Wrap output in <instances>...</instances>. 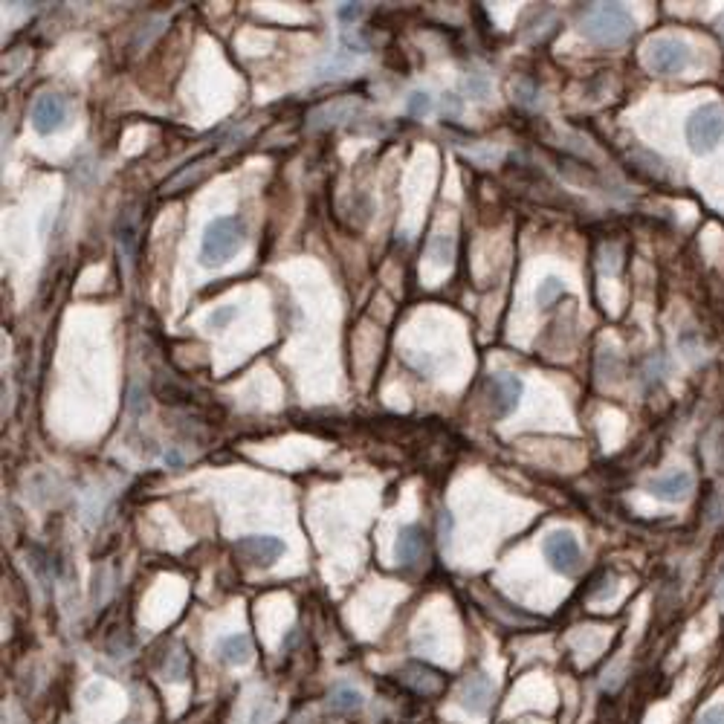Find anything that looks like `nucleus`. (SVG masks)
Wrapping results in <instances>:
<instances>
[{"label":"nucleus","instance_id":"f257e3e1","mask_svg":"<svg viewBox=\"0 0 724 724\" xmlns=\"http://www.w3.org/2000/svg\"><path fill=\"white\" fill-rule=\"evenodd\" d=\"M580 32L600 47H620L632 38V12L620 4H592L580 15Z\"/></svg>","mask_w":724,"mask_h":724},{"label":"nucleus","instance_id":"f03ea898","mask_svg":"<svg viewBox=\"0 0 724 724\" xmlns=\"http://www.w3.org/2000/svg\"><path fill=\"white\" fill-rule=\"evenodd\" d=\"M247 243V226L238 217H215L209 220L200 238V261L203 267H217L226 264L229 259L243 250Z\"/></svg>","mask_w":724,"mask_h":724},{"label":"nucleus","instance_id":"7ed1b4c3","mask_svg":"<svg viewBox=\"0 0 724 724\" xmlns=\"http://www.w3.org/2000/svg\"><path fill=\"white\" fill-rule=\"evenodd\" d=\"M724 140V105H702L686 119V142L695 154H710Z\"/></svg>","mask_w":724,"mask_h":724},{"label":"nucleus","instance_id":"20e7f679","mask_svg":"<svg viewBox=\"0 0 724 724\" xmlns=\"http://www.w3.org/2000/svg\"><path fill=\"white\" fill-rule=\"evenodd\" d=\"M693 53L681 38H669V35H660L652 38L643 47V64L649 72H658V76H675V72H684L690 67Z\"/></svg>","mask_w":724,"mask_h":724},{"label":"nucleus","instance_id":"39448f33","mask_svg":"<svg viewBox=\"0 0 724 724\" xmlns=\"http://www.w3.org/2000/svg\"><path fill=\"white\" fill-rule=\"evenodd\" d=\"M545 559L548 566L554 568L557 574H566V576H574L580 571V542H576V536L571 531H554L545 536Z\"/></svg>","mask_w":724,"mask_h":724},{"label":"nucleus","instance_id":"423d86ee","mask_svg":"<svg viewBox=\"0 0 724 724\" xmlns=\"http://www.w3.org/2000/svg\"><path fill=\"white\" fill-rule=\"evenodd\" d=\"M522 391H524V383L516 374L501 371V374L490 377L487 379V406H490V412H493V417H507L513 409H516L519 400H522Z\"/></svg>","mask_w":724,"mask_h":724},{"label":"nucleus","instance_id":"0eeeda50","mask_svg":"<svg viewBox=\"0 0 724 724\" xmlns=\"http://www.w3.org/2000/svg\"><path fill=\"white\" fill-rule=\"evenodd\" d=\"M285 554V542L276 536H243L235 545V557L247 568H269Z\"/></svg>","mask_w":724,"mask_h":724},{"label":"nucleus","instance_id":"6e6552de","mask_svg":"<svg viewBox=\"0 0 724 724\" xmlns=\"http://www.w3.org/2000/svg\"><path fill=\"white\" fill-rule=\"evenodd\" d=\"M30 122H32L35 133H41V137H50V133L64 128V122H67V102L61 99L58 93H41L38 99L32 102Z\"/></svg>","mask_w":724,"mask_h":724},{"label":"nucleus","instance_id":"1a4fd4ad","mask_svg":"<svg viewBox=\"0 0 724 724\" xmlns=\"http://www.w3.org/2000/svg\"><path fill=\"white\" fill-rule=\"evenodd\" d=\"M490 704H493V681L484 672L466 675L461 684V707L470 710L473 716H487Z\"/></svg>","mask_w":724,"mask_h":724},{"label":"nucleus","instance_id":"9d476101","mask_svg":"<svg viewBox=\"0 0 724 724\" xmlns=\"http://www.w3.org/2000/svg\"><path fill=\"white\" fill-rule=\"evenodd\" d=\"M646 490L660 501H684L693 493V475L686 470H675L669 475H658L646 484Z\"/></svg>","mask_w":724,"mask_h":724},{"label":"nucleus","instance_id":"9b49d317","mask_svg":"<svg viewBox=\"0 0 724 724\" xmlns=\"http://www.w3.org/2000/svg\"><path fill=\"white\" fill-rule=\"evenodd\" d=\"M395 557L400 566H417L426 557V533L417 524L400 527L397 542H395Z\"/></svg>","mask_w":724,"mask_h":724},{"label":"nucleus","instance_id":"f8f14e48","mask_svg":"<svg viewBox=\"0 0 724 724\" xmlns=\"http://www.w3.org/2000/svg\"><path fill=\"white\" fill-rule=\"evenodd\" d=\"M400 681L409 684L412 690L421 693V695H438L440 690H444V684H447L444 675H440L438 669H432V667H426V664L403 667L400 669Z\"/></svg>","mask_w":724,"mask_h":724},{"label":"nucleus","instance_id":"ddd939ff","mask_svg":"<svg viewBox=\"0 0 724 724\" xmlns=\"http://www.w3.org/2000/svg\"><path fill=\"white\" fill-rule=\"evenodd\" d=\"M353 99H334L330 105H322L316 107L311 114V128H334V125H342V122H348L353 116Z\"/></svg>","mask_w":724,"mask_h":724},{"label":"nucleus","instance_id":"4468645a","mask_svg":"<svg viewBox=\"0 0 724 724\" xmlns=\"http://www.w3.org/2000/svg\"><path fill=\"white\" fill-rule=\"evenodd\" d=\"M365 704V698L362 693H357L353 686H345V684H339L330 690L328 695V707H330V713H339V716H351V713H360Z\"/></svg>","mask_w":724,"mask_h":724},{"label":"nucleus","instance_id":"2eb2a0df","mask_svg":"<svg viewBox=\"0 0 724 724\" xmlns=\"http://www.w3.org/2000/svg\"><path fill=\"white\" fill-rule=\"evenodd\" d=\"M217 655L220 660H226V664H247L250 655H252V643L247 635H229L224 641L217 643Z\"/></svg>","mask_w":724,"mask_h":724},{"label":"nucleus","instance_id":"dca6fc26","mask_svg":"<svg viewBox=\"0 0 724 724\" xmlns=\"http://www.w3.org/2000/svg\"><path fill=\"white\" fill-rule=\"evenodd\" d=\"M116 243L125 264L133 261V252H137V217L133 212H119V224H116Z\"/></svg>","mask_w":724,"mask_h":724},{"label":"nucleus","instance_id":"f3484780","mask_svg":"<svg viewBox=\"0 0 724 724\" xmlns=\"http://www.w3.org/2000/svg\"><path fill=\"white\" fill-rule=\"evenodd\" d=\"M353 58H357V53H351V50H345V47H342L339 53H334V55H330V58L325 61L322 67L316 70V79H319V81H328V79L345 76V72L353 67Z\"/></svg>","mask_w":724,"mask_h":724},{"label":"nucleus","instance_id":"a211bd4d","mask_svg":"<svg viewBox=\"0 0 724 724\" xmlns=\"http://www.w3.org/2000/svg\"><path fill=\"white\" fill-rule=\"evenodd\" d=\"M186 669H189L186 652H183L180 646H171L166 652V658H163V675L168 681H183V678H186Z\"/></svg>","mask_w":724,"mask_h":724},{"label":"nucleus","instance_id":"6ab92c4d","mask_svg":"<svg viewBox=\"0 0 724 724\" xmlns=\"http://www.w3.org/2000/svg\"><path fill=\"white\" fill-rule=\"evenodd\" d=\"M452 255H456V241L449 235H435L432 243H429V259H432L438 267L452 264Z\"/></svg>","mask_w":724,"mask_h":724},{"label":"nucleus","instance_id":"aec40b11","mask_svg":"<svg viewBox=\"0 0 724 724\" xmlns=\"http://www.w3.org/2000/svg\"><path fill=\"white\" fill-rule=\"evenodd\" d=\"M562 293H566V285H562V278H557V276H548L542 285L536 287V304L539 308H550V304H554Z\"/></svg>","mask_w":724,"mask_h":724},{"label":"nucleus","instance_id":"412c9836","mask_svg":"<svg viewBox=\"0 0 724 724\" xmlns=\"http://www.w3.org/2000/svg\"><path fill=\"white\" fill-rule=\"evenodd\" d=\"M513 99H516V105L533 110L539 107V88L531 79H516L513 81Z\"/></svg>","mask_w":724,"mask_h":724},{"label":"nucleus","instance_id":"4be33fe9","mask_svg":"<svg viewBox=\"0 0 724 724\" xmlns=\"http://www.w3.org/2000/svg\"><path fill=\"white\" fill-rule=\"evenodd\" d=\"M432 107H435V102H432V96H429L426 90H414L406 99V110H409V116H414V119H426L429 114H432Z\"/></svg>","mask_w":724,"mask_h":724},{"label":"nucleus","instance_id":"5701e85b","mask_svg":"<svg viewBox=\"0 0 724 724\" xmlns=\"http://www.w3.org/2000/svg\"><path fill=\"white\" fill-rule=\"evenodd\" d=\"M464 93L470 96V99L475 102H481L490 96V81L487 76H481V72H470V76L464 79Z\"/></svg>","mask_w":724,"mask_h":724},{"label":"nucleus","instance_id":"b1692460","mask_svg":"<svg viewBox=\"0 0 724 724\" xmlns=\"http://www.w3.org/2000/svg\"><path fill=\"white\" fill-rule=\"evenodd\" d=\"M238 316V308H232V304H226V308H217L206 316V328H215V330H224L232 319Z\"/></svg>","mask_w":724,"mask_h":724},{"label":"nucleus","instance_id":"393cba45","mask_svg":"<svg viewBox=\"0 0 724 724\" xmlns=\"http://www.w3.org/2000/svg\"><path fill=\"white\" fill-rule=\"evenodd\" d=\"M362 15H365V6L362 4H339V9H336V18L345 23V27L357 23Z\"/></svg>","mask_w":724,"mask_h":724},{"label":"nucleus","instance_id":"a878e982","mask_svg":"<svg viewBox=\"0 0 724 724\" xmlns=\"http://www.w3.org/2000/svg\"><path fill=\"white\" fill-rule=\"evenodd\" d=\"M269 719H273V707H269L267 702H259V704H255V710H252L250 724H267Z\"/></svg>","mask_w":724,"mask_h":724},{"label":"nucleus","instance_id":"bb28decb","mask_svg":"<svg viewBox=\"0 0 724 724\" xmlns=\"http://www.w3.org/2000/svg\"><path fill=\"white\" fill-rule=\"evenodd\" d=\"M698 724H724V704H716V707L704 710L702 719H698Z\"/></svg>","mask_w":724,"mask_h":724},{"label":"nucleus","instance_id":"cd10ccee","mask_svg":"<svg viewBox=\"0 0 724 724\" xmlns=\"http://www.w3.org/2000/svg\"><path fill=\"white\" fill-rule=\"evenodd\" d=\"M438 527H440V542H449L452 539V516L449 513H440V519H438Z\"/></svg>","mask_w":724,"mask_h":724},{"label":"nucleus","instance_id":"c85d7f7f","mask_svg":"<svg viewBox=\"0 0 724 724\" xmlns=\"http://www.w3.org/2000/svg\"><path fill=\"white\" fill-rule=\"evenodd\" d=\"M461 107H464V105H461L458 96H452V93L444 96V116H458V114H461Z\"/></svg>","mask_w":724,"mask_h":724},{"label":"nucleus","instance_id":"c756f323","mask_svg":"<svg viewBox=\"0 0 724 724\" xmlns=\"http://www.w3.org/2000/svg\"><path fill=\"white\" fill-rule=\"evenodd\" d=\"M721 603H724V583H721Z\"/></svg>","mask_w":724,"mask_h":724}]
</instances>
